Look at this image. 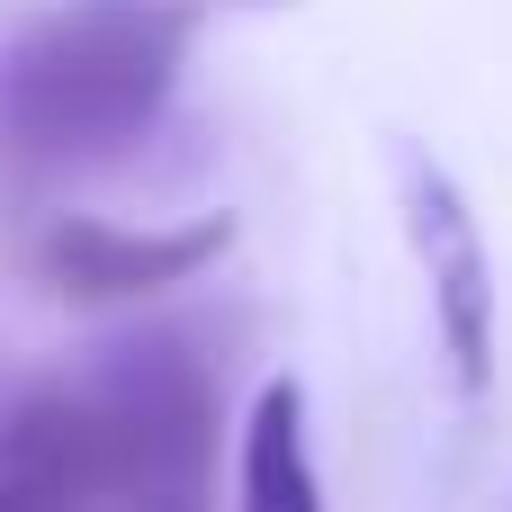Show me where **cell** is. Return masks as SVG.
Returning a JSON list of instances; mask_svg holds the SVG:
<instances>
[{
  "label": "cell",
  "mask_w": 512,
  "mask_h": 512,
  "mask_svg": "<svg viewBox=\"0 0 512 512\" xmlns=\"http://www.w3.org/2000/svg\"><path fill=\"white\" fill-rule=\"evenodd\" d=\"M81 512H198L225 450V351L198 324H135L63 360L0 423Z\"/></svg>",
  "instance_id": "cell-1"
},
{
  "label": "cell",
  "mask_w": 512,
  "mask_h": 512,
  "mask_svg": "<svg viewBox=\"0 0 512 512\" xmlns=\"http://www.w3.org/2000/svg\"><path fill=\"white\" fill-rule=\"evenodd\" d=\"M198 9L180 0H63L0 45V180L63 189L126 162L180 99Z\"/></svg>",
  "instance_id": "cell-2"
},
{
  "label": "cell",
  "mask_w": 512,
  "mask_h": 512,
  "mask_svg": "<svg viewBox=\"0 0 512 512\" xmlns=\"http://www.w3.org/2000/svg\"><path fill=\"white\" fill-rule=\"evenodd\" d=\"M234 252V216H180V225H126L90 207H45L18 234V279L72 315H126L198 288Z\"/></svg>",
  "instance_id": "cell-3"
},
{
  "label": "cell",
  "mask_w": 512,
  "mask_h": 512,
  "mask_svg": "<svg viewBox=\"0 0 512 512\" xmlns=\"http://www.w3.org/2000/svg\"><path fill=\"white\" fill-rule=\"evenodd\" d=\"M396 216H405L414 270L432 288V333L450 351V378H459V396H486L495 387V315H504L495 252H486V225H477L468 189L423 144H396Z\"/></svg>",
  "instance_id": "cell-4"
},
{
  "label": "cell",
  "mask_w": 512,
  "mask_h": 512,
  "mask_svg": "<svg viewBox=\"0 0 512 512\" xmlns=\"http://www.w3.org/2000/svg\"><path fill=\"white\" fill-rule=\"evenodd\" d=\"M234 495L243 512H324V477H315V432H306V387L270 378L234 432Z\"/></svg>",
  "instance_id": "cell-5"
},
{
  "label": "cell",
  "mask_w": 512,
  "mask_h": 512,
  "mask_svg": "<svg viewBox=\"0 0 512 512\" xmlns=\"http://www.w3.org/2000/svg\"><path fill=\"white\" fill-rule=\"evenodd\" d=\"M0 512H81V504H72V495H63V486L0 432Z\"/></svg>",
  "instance_id": "cell-6"
},
{
  "label": "cell",
  "mask_w": 512,
  "mask_h": 512,
  "mask_svg": "<svg viewBox=\"0 0 512 512\" xmlns=\"http://www.w3.org/2000/svg\"><path fill=\"white\" fill-rule=\"evenodd\" d=\"M180 9H198V18H207V9H288V0H180Z\"/></svg>",
  "instance_id": "cell-7"
}]
</instances>
